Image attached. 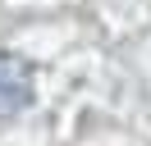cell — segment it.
Instances as JSON below:
<instances>
[{"label": "cell", "mask_w": 151, "mask_h": 146, "mask_svg": "<svg viewBox=\"0 0 151 146\" xmlns=\"http://www.w3.org/2000/svg\"><path fill=\"white\" fill-rule=\"evenodd\" d=\"M37 96V78H32V64L14 50H0V119H14L32 105Z\"/></svg>", "instance_id": "obj_1"}]
</instances>
